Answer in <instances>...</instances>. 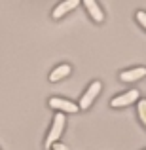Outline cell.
Here are the masks:
<instances>
[{
    "mask_svg": "<svg viewBox=\"0 0 146 150\" xmlns=\"http://www.w3.org/2000/svg\"><path fill=\"white\" fill-rule=\"evenodd\" d=\"M65 116H63V112H57L53 118V124H51V129L48 133V137H46V148H51L55 143H57L59 139H61V133L63 129H65Z\"/></svg>",
    "mask_w": 146,
    "mask_h": 150,
    "instance_id": "1",
    "label": "cell"
},
{
    "mask_svg": "<svg viewBox=\"0 0 146 150\" xmlns=\"http://www.w3.org/2000/svg\"><path fill=\"white\" fill-rule=\"evenodd\" d=\"M101 88H102V84L99 80L95 82H91V86L87 88V91L82 95V99H80V108H89V106L93 105V101L97 99V95H99V91H101Z\"/></svg>",
    "mask_w": 146,
    "mask_h": 150,
    "instance_id": "2",
    "label": "cell"
},
{
    "mask_svg": "<svg viewBox=\"0 0 146 150\" xmlns=\"http://www.w3.org/2000/svg\"><path fill=\"white\" fill-rule=\"evenodd\" d=\"M49 106L55 110H59V112H78V108L80 106H76L72 101H66V99H61V97H51L49 99Z\"/></svg>",
    "mask_w": 146,
    "mask_h": 150,
    "instance_id": "3",
    "label": "cell"
},
{
    "mask_svg": "<svg viewBox=\"0 0 146 150\" xmlns=\"http://www.w3.org/2000/svg\"><path fill=\"white\" fill-rule=\"evenodd\" d=\"M137 99H139V91H137V89H127L125 93L114 97L110 105L116 106V108H120V106H127V105H131V103H135Z\"/></svg>",
    "mask_w": 146,
    "mask_h": 150,
    "instance_id": "4",
    "label": "cell"
},
{
    "mask_svg": "<svg viewBox=\"0 0 146 150\" xmlns=\"http://www.w3.org/2000/svg\"><path fill=\"white\" fill-rule=\"evenodd\" d=\"M144 76H146V67H137V69L120 72L121 82H135V80H140V78H144Z\"/></svg>",
    "mask_w": 146,
    "mask_h": 150,
    "instance_id": "5",
    "label": "cell"
},
{
    "mask_svg": "<svg viewBox=\"0 0 146 150\" xmlns=\"http://www.w3.org/2000/svg\"><path fill=\"white\" fill-rule=\"evenodd\" d=\"M78 4H80V0H65V2L57 4V6H55V10H53V17H55V19L63 17V15L68 13L70 10L78 8Z\"/></svg>",
    "mask_w": 146,
    "mask_h": 150,
    "instance_id": "6",
    "label": "cell"
},
{
    "mask_svg": "<svg viewBox=\"0 0 146 150\" xmlns=\"http://www.w3.org/2000/svg\"><path fill=\"white\" fill-rule=\"evenodd\" d=\"M84 6H85V10L89 11V15H91L97 23H101L102 19H104V13H102L101 6H99L95 0H84Z\"/></svg>",
    "mask_w": 146,
    "mask_h": 150,
    "instance_id": "7",
    "label": "cell"
},
{
    "mask_svg": "<svg viewBox=\"0 0 146 150\" xmlns=\"http://www.w3.org/2000/svg\"><path fill=\"white\" fill-rule=\"evenodd\" d=\"M70 65H66V63H63V65H59V67H55L53 70H51V74H49V80L51 82H57V80H61V78H65V76H68L70 74Z\"/></svg>",
    "mask_w": 146,
    "mask_h": 150,
    "instance_id": "8",
    "label": "cell"
},
{
    "mask_svg": "<svg viewBox=\"0 0 146 150\" xmlns=\"http://www.w3.org/2000/svg\"><path fill=\"white\" fill-rule=\"evenodd\" d=\"M137 110H139L140 122L146 125V99H140V101H139V105H137Z\"/></svg>",
    "mask_w": 146,
    "mask_h": 150,
    "instance_id": "9",
    "label": "cell"
},
{
    "mask_svg": "<svg viewBox=\"0 0 146 150\" xmlns=\"http://www.w3.org/2000/svg\"><path fill=\"white\" fill-rule=\"evenodd\" d=\"M137 19H139V23L146 29V11H137Z\"/></svg>",
    "mask_w": 146,
    "mask_h": 150,
    "instance_id": "10",
    "label": "cell"
},
{
    "mask_svg": "<svg viewBox=\"0 0 146 150\" xmlns=\"http://www.w3.org/2000/svg\"><path fill=\"white\" fill-rule=\"evenodd\" d=\"M51 148H53V150H66V146H65V144H59V143H55Z\"/></svg>",
    "mask_w": 146,
    "mask_h": 150,
    "instance_id": "11",
    "label": "cell"
}]
</instances>
